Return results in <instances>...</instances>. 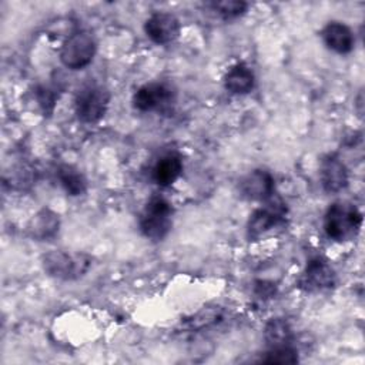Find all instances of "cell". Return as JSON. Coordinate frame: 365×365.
Listing matches in <instances>:
<instances>
[{"mask_svg":"<svg viewBox=\"0 0 365 365\" xmlns=\"http://www.w3.org/2000/svg\"><path fill=\"white\" fill-rule=\"evenodd\" d=\"M362 225L361 211L349 202H334L325 212L324 230L327 235L336 242L354 240Z\"/></svg>","mask_w":365,"mask_h":365,"instance_id":"1","label":"cell"},{"mask_svg":"<svg viewBox=\"0 0 365 365\" xmlns=\"http://www.w3.org/2000/svg\"><path fill=\"white\" fill-rule=\"evenodd\" d=\"M91 267V257L84 252H68L54 250L43 257L44 271L61 281H74L81 278Z\"/></svg>","mask_w":365,"mask_h":365,"instance_id":"2","label":"cell"},{"mask_svg":"<svg viewBox=\"0 0 365 365\" xmlns=\"http://www.w3.org/2000/svg\"><path fill=\"white\" fill-rule=\"evenodd\" d=\"M171 217L173 207L170 201L161 195H153L140 215V230L151 241H161L173 227Z\"/></svg>","mask_w":365,"mask_h":365,"instance_id":"3","label":"cell"},{"mask_svg":"<svg viewBox=\"0 0 365 365\" xmlns=\"http://www.w3.org/2000/svg\"><path fill=\"white\" fill-rule=\"evenodd\" d=\"M110 93L106 87L97 83H88L83 86L76 98L74 108L77 118L86 124H93L100 121L108 107Z\"/></svg>","mask_w":365,"mask_h":365,"instance_id":"4","label":"cell"},{"mask_svg":"<svg viewBox=\"0 0 365 365\" xmlns=\"http://www.w3.org/2000/svg\"><path fill=\"white\" fill-rule=\"evenodd\" d=\"M96 50L97 43L91 33L76 31L64 40L60 48V61L70 70H81L93 61Z\"/></svg>","mask_w":365,"mask_h":365,"instance_id":"5","label":"cell"},{"mask_svg":"<svg viewBox=\"0 0 365 365\" xmlns=\"http://www.w3.org/2000/svg\"><path fill=\"white\" fill-rule=\"evenodd\" d=\"M174 101V90L164 83H147L133 96V106L140 111H164Z\"/></svg>","mask_w":365,"mask_h":365,"instance_id":"6","label":"cell"},{"mask_svg":"<svg viewBox=\"0 0 365 365\" xmlns=\"http://www.w3.org/2000/svg\"><path fill=\"white\" fill-rule=\"evenodd\" d=\"M285 211V204L279 197L274 195L272 198H269L264 208H258L250 215L247 224L248 238L255 240L278 225L284 220Z\"/></svg>","mask_w":365,"mask_h":365,"instance_id":"7","label":"cell"},{"mask_svg":"<svg viewBox=\"0 0 365 365\" xmlns=\"http://www.w3.org/2000/svg\"><path fill=\"white\" fill-rule=\"evenodd\" d=\"M335 282L336 275L332 267L325 259L315 257L307 262V267L299 278V288L307 292H318L332 288Z\"/></svg>","mask_w":365,"mask_h":365,"instance_id":"8","label":"cell"},{"mask_svg":"<svg viewBox=\"0 0 365 365\" xmlns=\"http://www.w3.org/2000/svg\"><path fill=\"white\" fill-rule=\"evenodd\" d=\"M181 30L180 20L165 11L153 13L144 23V31L147 37L155 44H168L174 41Z\"/></svg>","mask_w":365,"mask_h":365,"instance_id":"9","label":"cell"},{"mask_svg":"<svg viewBox=\"0 0 365 365\" xmlns=\"http://www.w3.org/2000/svg\"><path fill=\"white\" fill-rule=\"evenodd\" d=\"M240 191L247 200L268 201L275 195V182L268 171L254 170L241 180Z\"/></svg>","mask_w":365,"mask_h":365,"instance_id":"10","label":"cell"},{"mask_svg":"<svg viewBox=\"0 0 365 365\" xmlns=\"http://www.w3.org/2000/svg\"><path fill=\"white\" fill-rule=\"evenodd\" d=\"M319 178L327 192H339L348 184V170L338 157L328 155L321 163Z\"/></svg>","mask_w":365,"mask_h":365,"instance_id":"11","label":"cell"},{"mask_svg":"<svg viewBox=\"0 0 365 365\" xmlns=\"http://www.w3.org/2000/svg\"><path fill=\"white\" fill-rule=\"evenodd\" d=\"M322 40L329 50L338 54L351 53L355 44L352 30L341 21H329L322 30Z\"/></svg>","mask_w":365,"mask_h":365,"instance_id":"12","label":"cell"},{"mask_svg":"<svg viewBox=\"0 0 365 365\" xmlns=\"http://www.w3.org/2000/svg\"><path fill=\"white\" fill-rule=\"evenodd\" d=\"M182 173V158L177 153H167L161 155L154 168L153 178L160 187H170L177 181Z\"/></svg>","mask_w":365,"mask_h":365,"instance_id":"13","label":"cell"},{"mask_svg":"<svg viewBox=\"0 0 365 365\" xmlns=\"http://www.w3.org/2000/svg\"><path fill=\"white\" fill-rule=\"evenodd\" d=\"M254 84L255 76L244 63L231 66L224 76V87L232 94H247L254 88Z\"/></svg>","mask_w":365,"mask_h":365,"instance_id":"14","label":"cell"},{"mask_svg":"<svg viewBox=\"0 0 365 365\" xmlns=\"http://www.w3.org/2000/svg\"><path fill=\"white\" fill-rule=\"evenodd\" d=\"M60 220L58 215L50 208H43L36 212L29 222V234L36 240H48L58 231Z\"/></svg>","mask_w":365,"mask_h":365,"instance_id":"15","label":"cell"},{"mask_svg":"<svg viewBox=\"0 0 365 365\" xmlns=\"http://www.w3.org/2000/svg\"><path fill=\"white\" fill-rule=\"evenodd\" d=\"M57 178L67 194L81 195L87 190V180L80 170L70 164H61L57 168Z\"/></svg>","mask_w":365,"mask_h":365,"instance_id":"16","label":"cell"},{"mask_svg":"<svg viewBox=\"0 0 365 365\" xmlns=\"http://www.w3.org/2000/svg\"><path fill=\"white\" fill-rule=\"evenodd\" d=\"M264 336L269 346L289 345L292 339V329L282 318H272L265 324Z\"/></svg>","mask_w":365,"mask_h":365,"instance_id":"17","label":"cell"},{"mask_svg":"<svg viewBox=\"0 0 365 365\" xmlns=\"http://www.w3.org/2000/svg\"><path fill=\"white\" fill-rule=\"evenodd\" d=\"M261 362L278 364V365L295 364V362H298V352L295 348L291 346V344L271 346V349L268 352H265V356L261 358Z\"/></svg>","mask_w":365,"mask_h":365,"instance_id":"18","label":"cell"},{"mask_svg":"<svg viewBox=\"0 0 365 365\" xmlns=\"http://www.w3.org/2000/svg\"><path fill=\"white\" fill-rule=\"evenodd\" d=\"M211 7L224 19H235L242 13H245L248 4L245 1H238V0H224V1L211 3Z\"/></svg>","mask_w":365,"mask_h":365,"instance_id":"19","label":"cell"},{"mask_svg":"<svg viewBox=\"0 0 365 365\" xmlns=\"http://www.w3.org/2000/svg\"><path fill=\"white\" fill-rule=\"evenodd\" d=\"M37 100H38V104L41 106L43 111L44 113H51L53 108H54V101H56V97L53 94L51 90H48L47 87H40L37 88Z\"/></svg>","mask_w":365,"mask_h":365,"instance_id":"20","label":"cell"},{"mask_svg":"<svg viewBox=\"0 0 365 365\" xmlns=\"http://www.w3.org/2000/svg\"><path fill=\"white\" fill-rule=\"evenodd\" d=\"M255 294L258 298H269L275 294V287L272 282L257 281L255 282Z\"/></svg>","mask_w":365,"mask_h":365,"instance_id":"21","label":"cell"}]
</instances>
